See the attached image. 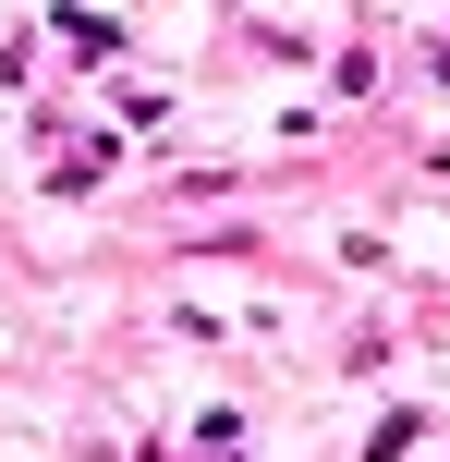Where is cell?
<instances>
[{
    "instance_id": "cell-1",
    "label": "cell",
    "mask_w": 450,
    "mask_h": 462,
    "mask_svg": "<svg viewBox=\"0 0 450 462\" xmlns=\"http://www.w3.org/2000/svg\"><path fill=\"white\" fill-rule=\"evenodd\" d=\"M61 49H86V61H110V49H122V24H110V13H61Z\"/></svg>"
}]
</instances>
